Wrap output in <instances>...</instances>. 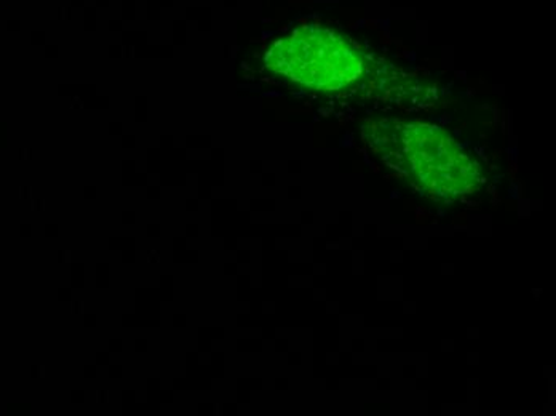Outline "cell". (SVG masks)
Wrapping results in <instances>:
<instances>
[{
  "label": "cell",
  "mask_w": 556,
  "mask_h": 416,
  "mask_svg": "<svg viewBox=\"0 0 556 416\" xmlns=\"http://www.w3.org/2000/svg\"><path fill=\"white\" fill-rule=\"evenodd\" d=\"M365 138L390 167L437 198L454 199L478 188L480 165L435 125L376 122L365 128Z\"/></svg>",
  "instance_id": "6da1fadb"
},
{
  "label": "cell",
  "mask_w": 556,
  "mask_h": 416,
  "mask_svg": "<svg viewBox=\"0 0 556 416\" xmlns=\"http://www.w3.org/2000/svg\"><path fill=\"white\" fill-rule=\"evenodd\" d=\"M274 73L315 90H341L365 71L362 53L334 30L303 26L277 40L266 55Z\"/></svg>",
  "instance_id": "7a4b0ae2"
}]
</instances>
